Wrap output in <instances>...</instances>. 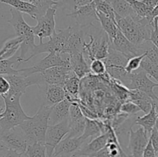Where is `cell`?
<instances>
[{"label": "cell", "instance_id": "1", "mask_svg": "<svg viewBox=\"0 0 158 157\" xmlns=\"http://www.w3.org/2000/svg\"><path fill=\"white\" fill-rule=\"evenodd\" d=\"M115 17L119 29L131 42L141 45L150 41L154 21L137 15L121 17L117 13H115Z\"/></svg>", "mask_w": 158, "mask_h": 157}, {"label": "cell", "instance_id": "2", "mask_svg": "<svg viewBox=\"0 0 158 157\" xmlns=\"http://www.w3.org/2000/svg\"><path fill=\"white\" fill-rule=\"evenodd\" d=\"M50 111V106L42 105L33 116L29 117L19 126L24 132L29 145L37 143L45 144V137L49 126Z\"/></svg>", "mask_w": 158, "mask_h": 157}, {"label": "cell", "instance_id": "3", "mask_svg": "<svg viewBox=\"0 0 158 157\" xmlns=\"http://www.w3.org/2000/svg\"><path fill=\"white\" fill-rule=\"evenodd\" d=\"M11 18L7 20V22L9 23L14 29L16 36L20 37L23 39L20 49L21 53L19 57H17L18 66H19L22 62H24L26 58V55L29 52H31L32 55L34 49L36 46L35 44V34L32 31V27L27 24L25 21L22 12L16 9H10Z\"/></svg>", "mask_w": 158, "mask_h": 157}, {"label": "cell", "instance_id": "4", "mask_svg": "<svg viewBox=\"0 0 158 157\" xmlns=\"http://www.w3.org/2000/svg\"><path fill=\"white\" fill-rule=\"evenodd\" d=\"M21 96L20 94H11L9 92L2 96L5 102V109L2 118L0 119V127L2 131L18 127L29 118L21 106Z\"/></svg>", "mask_w": 158, "mask_h": 157}, {"label": "cell", "instance_id": "5", "mask_svg": "<svg viewBox=\"0 0 158 157\" xmlns=\"http://www.w3.org/2000/svg\"><path fill=\"white\" fill-rule=\"evenodd\" d=\"M129 58L121 52L110 48L107 57L103 60L106 65V72L110 78L117 80L126 87L131 83V75L126 71V67Z\"/></svg>", "mask_w": 158, "mask_h": 157}, {"label": "cell", "instance_id": "6", "mask_svg": "<svg viewBox=\"0 0 158 157\" xmlns=\"http://www.w3.org/2000/svg\"><path fill=\"white\" fill-rule=\"evenodd\" d=\"M73 29V27L72 26H69L65 29H58V31L49 38V41L36 45L32 55L26 58L24 62L29 61L32 57L41 53L57 52L60 54H66V51L68 39L72 33Z\"/></svg>", "mask_w": 158, "mask_h": 157}, {"label": "cell", "instance_id": "7", "mask_svg": "<svg viewBox=\"0 0 158 157\" xmlns=\"http://www.w3.org/2000/svg\"><path fill=\"white\" fill-rule=\"evenodd\" d=\"M110 48L121 52L130 59L133 57L139 56L145 53L147 42L141 45L134 44L118 29L115 35L110 39Z\"/></svg>", "mask_w": 158, "mask_h": 157}, {"label": "cell", "instance_id": "8", "mask_svg": "<svg viewBox=\"0 0 158 157\" xmlns=\"http://www.w3.org/2000/svg\"><path fill=\"white\" fill-rule=\"evenodd\" d=\"M63 55L64 54L57 53V52L48 53V55L41 61L39 62L36 65H34L29 68L19 69V73L24 76H29L32 74L39 73V72H41L49 68L54 67V66H63L70 67L69 54H68V57H63Z\"/></svg>", "mask_w": 158, "mask_h": 157}, {"label": "cell", "instance_id": "9", "mask_svg": "<svg viewBox=\"0 0 158 157\" xmlns=\"http://www.w3.org/2000/svg\"><path fill=\"white\" fill-rule=\"evenodd\" d=\"M69 119L56 125H49L45 137V146L47 157L53 156V152L57 145L69 133Z\"/></svg>", "mask_w": 158, "mask_h": 157}, {"label": "cell", "instance_id": "10", "mask_svg": "<svg viewBox=\"0 0 158 157\" xmlns=\"http://www.w3.org/2000/svg\"><path fill=\"white\" fill-rule=\"evenodd\" d=\"M57 8L58 6L49 8L44 15L37 18L36 26L32 27L35 36L40 38V43L43 42V38H50L56 32L55 16Z\"/></svg>", "mask_w": 158, "mask_h": 157}, {"label": "cell", "instance_id": "11", "mask_svg": "<svg viewBox=\"0 0 158 157\" xmlns=\"http://www.w3.org/2000/svg\"><path fill=\"white\" fill-rule=\"evenodd\" d=\"M148 75V74L143 69L138 72L131 73V83L127 89H137L144 92L158 104V96L154 91V88L158 87V83L150 79Z\"/></svg>", "mask_w": 158, "mask_h": 157}, {"label": "cell", "instance_id": "12", "mask_svg": "<svg viewBox=\"0 0 158 157\" xmlns=\"http://www.w3.org/2000/svg\"><path fill=\"white\" fill-rule=\"evenodd\" d=\"M67 16L72 17L76 20L77 26L81 28L94 26L95 22H99L97 15V9L94 2L74 9L72 12L67 14Z\"/></svg>", "mask_w": 158, "mask_h": 157}, {"label": "cell", "instance_id": "13", "mask_svg": "<svg viewBox=\"0 0 158 157\" xmlns=\"http://www.w3.org/2000/svg\"><path fill=\"white\" fill-rule=\"evenodd\" d=\"M15 128L2 131L0 138L3 140L9 149H13L19 153L25 154L29 145L27 139L23 130L20 129V131H19L15 129Z\"/></svg>", "mask_w": 158, "mask_h": 157}, {"label": "cell", "instance_id": "14", "mask_svg": "<svg viewBox=\"0 0 158 157\" xmlns=\"http://www.w3.org/2000/svg\"><path fill=\"white\" fill-rule=\"evenodd\" d=\"M86 119L78 102H73L69 109L68 137H79L83 135L86 126Z\"/></svg>", "mask_w": 158, "mask_h": 157}, {"label": "cell", "instance_id": "15", "mask_svg": "<svg viewBox=\"0 0 158 157\" xmlns=\"http://www.w3.org/2000/svg\"><path fill=\"white\" fill-rule=\"evenodd\" d=\"M148 132L140 127L136 131L131 128L129 132V143L128 149L131 152V157H142L143 151L149 142Z\"/></svg>", "mask_w": 158, "mask_h": 157}, {"label": "cell", "instance_id": "16", "mask_svg": "<svg viewBox=\"0 0 158 157\" xmlns=\"http://www.w3.org/2000/svg\"><path fill=\"white\" fill-rule=\"evenodd\" d=\"M73 72L72 69L68 66H54L40 72L42 78L43 84L44 86L46 85H59L63 86L66 78Z\"/></svg>", "mask_w": 158, "mask_h": 157}, {"label": "cell", "instance_id": "17", "mask_svg": "<svg viewBox=\"0 0 158 157\" xmlns=\"http://www.w3.org/2000/svg\"><path fill=\"white\" fill-rule=\"evenodd\" d=\"M108 123V129L107 132L105 133L101 134L99 136L96 137V138L93 139L88 144L84 146L83 147L82 146L77 152L73 155L74 157H80V156H92L94 157L96 153L101 150L102 149L106 146L108 143L110 138V131L109 128L110 126L111 123L110 121H107Z\"/></svg>", "mask_w": 158, "mask_h": 157}, {"label": "cell", "instance_id": "18", "mask_svg": "<svg viewBox=\"0 0 158 157\" xmlns=\"http://www.w3.org/2000/svg\"><path fill=\"white\" fill-rule=\"evenodd\" d=\"M85 140L81 136L65 137L56 147L52 157H70L83 146Z\"/></svg>", "mask_w": 158, "mask_h": 157}, {"label": "cell", "instance_id": "19", "mask_svg": "<svg viewBox=\"0 0 158 157\" xmlns=\"http://www.w3.org/2000/svg\"><path fill=\"white\" fill-rule=\"evenodd\" d=\"M73 102L66 98L63 101L51 106L49 125H56L69 117V109Z\"/></svg>", "mask_w": 158, "mask_h": 157}, {"label": "cell", "instance_id": "20", "mask_svg": "<svg viewBox=\"0 0 158 157\" xmlns=\"http://www.w3.org/2000/svg\"><path fill=\"white\" fill-rule=\"evenodd\" d=\"M69 57L71 69L79 78H82L90 73V67L85 58L83 52L69 54Z\"/></svg>", "mask_w": 158, "mask_h": 157}, {"label": "cell", "instance_id": "21", "mask_svg": "<svg viewBox=\"0 0 158 157\" xmlns=\"http://www.w3.org/2000/svg\"><path fill=\"white\" fill-rule=\"evenodd\" d=\"M128 99L135 103L140 108V110L146 114L151 111L153 104L155 103L147 94L137 89H130Z\"/></svg>", "mask_w": 158, "mask_h": 157}, {"label": "cell", "instance_id": "22", "mask_svg": "<svg viewBox=\"0 0 158 157\" xmlns=\"http://www.w3.org/2000/svg\"><path fill=\"white\" fill-rule=\"evenodd\" d=\"M1 2L12 6L13 9L19 11L22 13L30 15L31 18L36 20L40 16L38 9L32 2L26 0H1Z\"/></svg>", "mask_w": 158, "mask_h": 157}, {"label": "cell", "instance_id": "23", "mask_svg": "<svg viewBox=\"0 0 158 157\" xmlns=\"http://www.w3.org/2000/svg\"><path fill=\"white\" fill-rule=\"evenodd\" d=\"M80 78L73 71L63 83V89L66 93V98L71 102H78V95L80 92Z\"/></svg>", "mask_w": 158, "mask_h": 157}, {"label": "cell", "instance_id": "24", "mask_svg": "<svg viewBox=\"0 0 158 157\" xmlns=\"http://www.w3.org/2000/svg\"><path fill=\"white\" fill-rule=\"evenodd\" d=\"M45 97L48 106H53L66 98V93L63 86L59 85H46Z\"/></svg>", "mask_w": 158, "mask_h": 157}, {"label": "cell", "instance_id": "25", "mask_svg": "<svg viewBox=\"0 0 158 157\" xmlns=\"http://www.w3.org/2000/svg\"><path fill=\"white\" fill-rule=\"evenodd\" d=\"M157 105H158L157 103H154L151 111L148 113L145 114L143 116H138L136 118L135 124L143 128L148 133H151L154 128L155 127L158 114Z\"/></svg>", "mask_w": 158, "mask_h": 157}, {"label": "cell", "instance_id": "26", "mask_svg": "<svg viewBox=\"0 0 158 157\" xmlns=\"http://www.w3.org/2000/svg\"><path fill=\"white\" fill-rule=\"evenodd\" d=\"M23 39L20 37H15L5 42L0 49V60L9 59L12 58L21 46Z\"/></svg>", "mask_w": 158, "mask_h": 157}, {"label": "cell", "instance_id": "27", "mask_svg": "<svg viewBox=\"0 0 158 157\" xmlns=\"http://www.w3.org/2000/svg\"><path fill=\"white\" fill-rule=\"evenodd\" d=\"M114 9L115 13L121 17L135 16L137 14L127 0H106Z\"/></svg>", "mask_w": 158, "mask_h": 157}, {"label": "cell", "instance_id": "28", "mask_svg": "<svg viewBox=\"0 0 158 157\" xmlns=\"http://www.w3.org/2000/svg\"><path fill=\"white\" fill-rule=\"evenodd\" d=\"M97 15L98 17L99 22H100L102 28H103V30L107 34L109 39H111L115 35L116 32L119 29L117 22H116V20L113 19V18L106 16L102 12H97Z\"/></svg>", "mask_w": 158, "mask_h": 157}, {"label": "cell", "instance_id": "29", "mask_svg": "<svg viewBox=\"0 0 158 157\" xmlns=\"http://www.w3.org/2000/svg\"><path fill=\"white\" fill-rule=\"evenodd\" d=\"M127 1L130 3L137 16L141 17V18H148L151 21H154L151 17L153 9L145 5L142 2V0L141 1L140 0H127Z\"/></svg>", "mask_w": 158, "mask_h": 157}, {"label": "cell", "instance_id": "30", "mask_svg": "<svg viewBox=\"0 0 158 157\" xmlns=\"http://www.w3.org/2000/svg\"><path fill=\"white\" fill-rule=\"evenodd\" d=\"M25 154L28 157H47L46 146L43 143H40L28 145Z\"/></svg>", "mask_w": 158, "mask_h": 157}, {"label": "cell", "instance_id": "31", "mask_svg": "<svg viewBox=\"0 0 158 157\" xmlns=\"http://www.w3.org/2000/svg\"><path fill=\"white\" fill-rule=\"evenodd\" d=\"M13 58V57H12ZM9 58V59L0 60V75H15L19 73V69H15L12 68L15 63H18L16 58Z\"/></svg>", "mask_w": 158, "mask_h": 157}, {"label": "cell", "instance_id": "32", "mask_svg": "<svg viewBox=\"0 0 158 157\" xmlns=\"http://www.w3.org/2000/svg\"><path fill=\"white\" fill-rule=\"evenodd\" d=\"M94 2H95L97 12H102L106 16L116 20L115 12L111 5L106 0H94Z\"/></svg>", "mask_w": 158, "mask_h": 157}, {"label": "cell", "instance_id": "33", "mask_svg": "<svg viewBox=\"0 0 158 157\" xmlns=\"http://www.w3.org/2000/svg\"><path fill=\"white\" fill-rule=\"evenodd\" d=\"M26 1L30 2L36 6L40 16L44 15L49 8L53 7V6H59L60 5L59 2H56L54 0H26Z\"/></svg>", "mask_w": 158, "mask_h": 157}, {"label": "cell", "instance_id": "34", "mask_svg": "<svg viewBox=\"0 0 158 157\" xmlns=\"http://www.w3.org/2000/svg\"><path fill=\"white\" fill-rule=\"evenodd\" d=\"M140 69L144 70L148 75L153 77L158 83V66L151 62L148 58H146V56L142 61L141 65H140Z\"/></svg>", "mask_w": 158, "mask_h": 157}, {"label": "cell", "instance_id": "35", "mask_svg": "<svg viewBox=\"0 0 158 157\" xmlns=\"http://www.w3.org/2000/svg\"><path fill=\"white\" fill-rule=\"evenodd\" d=\"M145 56H146V53L143 54L141 55H139V56H135L130 58L128 60L126 67H125L127 72H129V73H133V72L137 71L138 69H140L142 61H143Z\"/></svg>", "mask_w": 158, "mask_h": 157}, {"label": "cell", "instance_id": "36", "mask_svg": "<svg viewBox=\"0 0 158 157\" xmlns=\"http://www.w3.org/2000/svg\"><path fill=\"white\" fill-rule=\"evenodd\" d=\"M89 67H90L91 72L97 75H102L106 72V65L104 62L101 59L95 58L92 60L89 64Z\"/></svg>", "mask_w": 158, "mask_h": 157}, {"label": "cell", "instance_id": "37", "mask_svg": "<svg viewBox=\"0 0 158 157\" xmlns=\"http://www.w3.org/2000/svg\"><path fill=\"white\" fill-rule=\"evenodd\" d=\"M145 53H146V58L158 66V49L151 41L147 42Z\"/></svg>", "mask_w": 158, "mask_h": 157}, {"label": "cell", "instance_id": "38", "mask_svg": "<svg viewBox=\"0 0 158 157\" xmlns=\"http://www.w3.org/2000/svg\"><path fill=\"white\" fill-rule=\"evenodd\" d=\"M120 112L122 113L127 114L128 115H133L137 114V112H140V109L135 104V103H132V102H126L123 103L121 106H120Z\"/></svg>", "mask_w": 158, "mask_h": 157}, {"label": "cell", "instance_id": "39", "mask_svg": "<svg viewBox=\"0 0 158 157\" xmlns=\"http://www.w3.org/2000/svg\"><path fill=\"white\" fill-rule=\"evenodd\" d=\"M10 89V84L7 78L2 75H0V95L3 96L9 92Z\"/></svg>", "mask_w": 158, "mask_h": 157}, {"label": "cell", "instance_id": "40", "mask_svg": "<svg viewBox=\"0 0 158 157\" xmlns=\"http://www.w3.org/2000/svg\"><path fill=\"white\" fill-rule=\"evenodd\" d=\"M154 26L152 32H151V39L150 41L158 49V17L154 18Z\"/></svg>", "mask_w": 158, "mask_h": 157}, {"label": "cell", "instance_id": "41", "mask_svg": "<svg viewBox=\"0 0 158 157\" xmlns=\"http://www.w3.org/2000/svg\"><path fill=\"white\" fill-rule=\"evenodd\" d=\"M142 157H156L155 149H154L152 142H151L150 139L149 142H148V145H147L146 148H145L144 151H143V156Z\"/></svg>", "mask_w": 158, "mask_h": 157}, {"label": "cell", "instance_id": "42", "mask_svg": "<svg viewBox=\"0 0 158 157\" xmlns=\"http://www.w3.org/2000/svg\"><path fill=\"white\" fill-rule=\"evenodd\" d=\"M68 2H70L74 10V9L80 7V6H85V5L93 2H94V0H68Z\"/></svg>", "mask_w": 158, "mask_h": 157}, {"label": "cell", "instance_id": "43", "mask_svg": "<svg viewBox=\"0 0 158 157\" xmlns=\"http://www.w3.org/2000/svg\"><path fill=\"white\" fill-rule=\"evenodd\" d=\"M150 139L152 142L153 146H154L155 152H158V131L155 127L152 130L151 133V136H150Z\"/></svg>", "mask_w": 158, "mask_h": 157}, {"label": "cell", "instance_id": "44", "mask_svg": "<svg viewBox=\"0 0 158 157\" xmlns=\"http://www.w3.org/2000/svg\"><path fill=\"white\" fill-rule=\"evenodd\" d=\"M23 154L13 150V149H9L6 151V154L3 157H22Z\"/></svg>", "mask_w": 158, "mask_h": 157}, {"label": "cell", "instance_id": "45", "mask_svg": "<svg viewBox=\"0 0 158 157\" xmlns=\"http://www.w3.org/2000/svg\"><path fill=\"white\" fill-rule=\"evenodd\" d=\"M142 2L151 9H154L158 5V0H142Z\"/></svg>", "mask_w": 158, "mask_h": 157}, {"label": "cell", "instance_id": "46", "mask_svg": "<svg viewBox=\"0 0 158 157\" xmlns=\"http://www.w3.org/2000/svg\"><path fill=\"white\" fill-rule=\"evenodd\" d=\"M9 150V148L7 147L5 143L3 142V140L0 138V152H4V151Z\"/></svg>", "mask_w": 158, "mask_h": 157}, {"label": "cell", "instance_id": "47", "mask_svg": "<svg viewBox=\"0 0 158 157\" xmlns=\"http://www.w3.org/2000/svg\"><path fill=\"white\" fill-rule=\"evenodd\" d=\"M2 109H5V102L2 96L0 95V110H2Z\"/></svg>", "mask_w": 158, "mask_h": 157}, {"label": "cell", "instance_id": "48", "mask_svg": "<svg viewBox=\"0 0 158 157\" xmlns=\"http://www.w3.org/2000/svg\"><path fill=\"white\" fill-rule=\"evenodd\" d=\"M157 110L158 112V105H157ZM155 128L157 129L158 131V114H157V121H156V125H155Z\"/></svg>", "mask_w": 158, "mask_h": 157}, {"label": "cell", "instance_id": "49", "mask_svg": "<svg viewBox=\"0 0 158 157\" xmlns=\"http://www.w3.org/2000/svg\"><path fill=\"white\" fill-rule=\"evenodd\" d=\"M3 112H4V109H2V110H0V119H1L2 118Z\"/></svg>", "mask_w": 158, "mask_h": 157}, {"label": "cell", "instance_id": "50", "mask_svg": "<svg viewBox=\"0 0 158 157\" xmlns=\"http://www.w3.org/2000/svg\"><path fill=\"white\" fill-rule=\"evenodd\" d=\"M156 157H158V152H156Z\"/></svg>", "mask_w": 158, "mask_h": 157}, {"label": "cell", "instance_id": "51", "mask_svg": "<svg viewBox=\"0 0 158 157\" xmlns=\"http://www.w3.org/2000/svg\"><path fill=\"white\" fill-rule=\"evenodd\" d=\"M54 1H56V2H60V0H54Z\"/></svg>", "mask_w": 158, "mask_h": 157}, {"label": "cell", "instance_id": "52", "mask_svg": "<svg viewBox=\"0 0 158 157\" xmlns=\"http://www.w3.org/2000/svg\"><path fill=\"white\" fill-rule=\"evenodd\" d=\"M2 129H1V127H0V133H1V132H2Z\"/></svg>", "mask_w": 158, "mask_h": 157}, {"label": "cell", "instance_id": "53", "mask_svg": "<svg viewBox=\"0 0 158 157\" xmlns=\"http://www.w3.org/2000/svg\"><path fill=\"white\" fill-rule=\"evenodd\" d=\"M70 157H74V156L73 155H72V156H70ZM89 157H92V156H89Z\"/></svg>", "mask_w": 158, "mask_h": 157}]
</instances>
